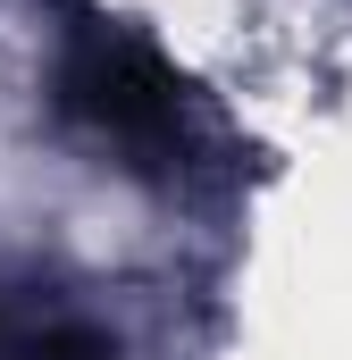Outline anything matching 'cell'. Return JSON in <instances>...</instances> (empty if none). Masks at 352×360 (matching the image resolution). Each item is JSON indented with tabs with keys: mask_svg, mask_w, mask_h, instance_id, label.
Returning a JSON list of instances; mask_svg holds the SVG:
<instances>
[{
	"mask_svg": "<svg viewBox=\"0 0 352 360\" xmlns=\"http://www.w3.org/2000/svg\"><path fill=\"white\" fill-rule=\"evenodd\" d=\"M59 109L68 126L118 151L126 168H184L193 160V92L168 59L118 25L109 8L76 0L59 25Z\"/></svg>",
	"mask_w": 352,
	"mask_h": 360,
	"instance_id": "6da1fadb",
	"label": "cell"
},
{
	"mask_svg": "<svg viewBox=\"0 0 352 360\" xmlns=\"http://www.w3.org/2000/svg\"><path fill=\"white\" fill-rule=\"evenodd\" d=\"M0 360H118V344L42 293H0Z\"/></svg>",
	"mask_w": 352,
	"mask_h": 360,
	"instance_id": "7a4b0ae2",
	"label": "cell"
}]
</instances>
